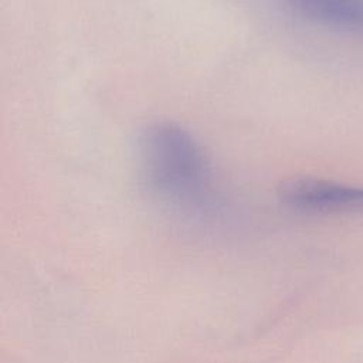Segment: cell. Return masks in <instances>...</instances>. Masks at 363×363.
<instances>
[{
	"mask_svg": "<svg viewBox=\"0 0 363 363\" xmlns=\"http://www.w3.org/2000/svg\"><path fill=\"white\" fill-rule=\"evenodd\" d=\"M301 16L322 26L363 31V0H286Z\"/></svg>",
	"mask_w": 363,
	"mask_h": 363,
	"instance_id": "3",
	"label": "cell"
},
{
	"mask_svg": "<svg viewBox=\"0 0 363 363\" xmlns=\"http://www.w3.org/2000/svg\"><path fill=\"white\" fill-rule=\"evenodd\" d=\"M136 159L145 187L176 204H200L207 199L211 170L194 135L172 121L147 123L138 136Z\"/></svg>",
	"mask_w": 363,
	"mask_h": 363,
	"instance_id": "1",
	"label": "cell"
},
{
	"mask_svg": "<svg viewBox=\"0 0 363 363\" xmlns=\"http://www.w3.org/2000/svg\"><path fill=\"white\" fill-rule=\"evenodd\" d=\"M282 203L302 213H340L363 210V187L318 177H294L279 187Z\"/></svg>",
	"mask_w": 363,
	"mask_h": 363,
	"instance_id": "2",
	"label": "cell"
}]
</instances>
